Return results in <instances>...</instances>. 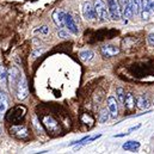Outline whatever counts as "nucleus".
<instances>
[{"label":"nucleus","mask_w":154,"mask_h":154,"mask_svg":"<svg viewBox=\"0 0 154 154\" xmlns=\"http://www.w3.org/2000/svg\"><path fill=\"white\" fill-rule=\"evenodd\" d=\"M93 7L96 12V17L100 22H106L109 19V8L106 7L103 0H93Z\"/></svg>","instance_id":"nucleus-1"},{"label":"nucleus","mask_w":154,"mask_h":154,"mask_svg":"<svg viewBox=\"0 0 154 154\" xmlns=\"http://www.w3.org/2000/svg\"><path fill=\"white\" fill-rule=\"evenodd\" d=\"M16 93H17V98L19 100H24L28 98L29 96V87H28V80L24 74H22L20 80L17 85V88H16Z\"/></svg>","instance_id":"nucleus-2"},{"label":"nucleus","mask_w":154,"mask_h":154,"mask_svg":"<svg viewBox=\"0 0 154 154\" xmlns=\"http://www.w3.org/2000/svg\"><path fill=\"white\" fill-rule=\"evenodd\" d=\"M10 135H12L19 140H25L29 137V130L23 124H13L10 128Z\"/></svg>","instance_id":"nucleus-3"},{"label":"nucleus","mask_w":154,"mask_h":154,"mask_svg":"<svg viewBox=\"0 0 154 154\" xmlns=\"http://www.w3.org/2000/svg\"><path fill=\"white\" fill-rule=\"evenodd\" d=\"M25 114H26V109L24 106H16L8 112L6 118L8 121H11L12 123H18V122H20V119L24 118Z\"/></svg>","instance_id":"nucleus-4"},{"label":"nucleus","mask_w":154,"mask_h":154,"mask_svg":"<svg viewBox=\"0 0 154 154\" xmlns=\"http://www.w3.org/2000/svg\"><path fill=\"white\" fill-rule=\"evenodd\" d=\"M108 8H109V14L111 19L114 20H119L121 19V7L118 0H108Z\"/></svg>","instance_id":"nucleus-5"},{"label":"nucleus","mask_w":154,"mask_h":154,"mask_svg":"<svg viewBox=\"0 0 154 154\" xmlns=\"http://www.w3.org/2000/svg\"><path fill=\"white\" fill-rule=\"evenodd\" d=\"M43 124H44L47 131H49L51 134H60V125L51 116H45L43 119Z\"/></svg>","instance_id":"nucleus-6"},{"label":"nucleus","mask_w":154,"mask_h":154,"mask_svg":"<svg viewBox=\"0 0 154 154\" xmlns=\"http://www.w3.org/2000/svg\"><path fill=\"white\" fill-rule=\"evenodd\" d=\"M7 77H8V80H10L11 87L17 88V85H18V82H19V80H20V77H22L19 69H18L17 67H11L10 72L7 73Z\"/></svg>","instance_id":"nucleus-7"},{"label":"nucleus","mask_w":154,"mask_h":154,"mask_svg":"<svg viewBox=\"0 0 154 154\" xmlns=\"http://www.w3.org/2000/svg\"><path fill=\"white\" fill-rule=\"evenodd\" d=\"M100 53L104 57H112V56H116L119 53V48L117 45L106 44V45H103L100 48Z\"/></svg>","instance_id":"nucleus-8"},{"label":"nucleus","mask_w":154,"mask_h":154,"mask_svg":"<svg viewBox=\"0 0 154 154\" xmlns=\"http://www.w3.org/2000/svg\"><path fill=\"white\" fill-rule=\"evenodd\" d=\"M106 105H108V109H109V112H110V117L115 119L118 115V103H117L115 97H112V96L108 97Z\"/></svg>","instance_id":"nucleus-9"},{"label":"nucleus","mask_w":154,"mask_h":154,"mask_svg":"<svg viewBox=\"0 0 154 154\" xmlns=\"http://www.w3.org/2000/svg\"><path fill=\"white\" fill-rule=\"evenodd\" d=\"M81 11H82V16H84L85 19H88V20H90V19H93V18L96 17L94 7H93V5H92L91 2H88V1H85V2L82 4Z\"/></svg>","instance_id":"nucleus-10"},{"label":"nucleus","mask_w":154,"mask_h":154,"mask_svg":"<svg viewBox=\"0 0 154 154\" xmlns=\"http://www.w3.org/2000/svg\"><path fill=\"white\" fill-rule=\"evenodd\" d=\"M63 19H65V25L68 28V31H71L73 35H78L79 34V29H78L74 19L72 18V16L69 13H65L63 14Z\"/></svg>","instance_id":"nucleus-11"},{"label":"nucleus","mask_w":154,"mask_h":154,"mask_svg":"<svg viewBox=\"0 0 154 154\" xmlns=\"http://www.w3.org/2000/svg\"><path fill=\"white\" fill-rule=\"evenodd\" d=\"M63 14H65V12H63V11H61V10H59V8L54 10V11H53V14H51V18H53V20H54L55 25H56L57 28H60V29H62V28L65 26Z\"/></svg>","instance_id":"nucleus-12"},{"label":"nucleus","mask_w":154,"mask_h":154,"mask_svg":"<svg viewBox=\"0 0 154 154\" xmlns=\"http://www.w3.org/2000/svg\"><path fill=\"white\" fill-rule=\"evenodd\" d=\"M119 2V7H121V12L125 18H131L133 10H131V5H130V0H118Z\"/></svg>","instance_id":"nucleus-13"},{"label":"nucleus","mask_w":154,"mask_h":154,"mask_svg":"<svg viewBox=\"0 0 154 154\" xmlns=\"http://www.w3.org/2000/svg\"><path fill=\"white\" fill-rule=\"evenodd\" d=\"M8 108V98L5 91L0 90V117L5 116V112Z\"/></svg>","instance_id":"nucleus-14"},{"label":"nucleus","mask_w":154,"mask_h":154,"mask_svg":"<svg viewBox=\"0 0 154 154\" xmlns=\"http://www.w3.org/2000/svg\"><path fill=\"white\" fill-rule=\"evenodd\" d=\"M135 103H136V99H135L134 94H133L131 92L127 93V94H125V98H124V103H123L124 106H125V109L129 110V111H131V110L135 108Z\"/></svg>","instance_id":"nucleus-15"},{"label":"nucleus","mask_w":154,"mask_h":154,"mask_svg":"<svg viewBox=\"0 0 154 154\" xmlns=\"http://www.w3.org/2000/svg\"><path fill=\"white\" fill-rule=\"evenodd\" d=\"M93 56H94V54H93L92 50H82V51H80V54H79L80 60L84 61V62H90V61L93 59Z\"/></svg>","instance_id":"nucleus-16"},{"label":"nucleus","mask_w":154,"mask_h":154,"mask_svg":"<svg viewBox=\"0 0 154 154\" xmlns=\"http://www.w3.org/2000/svg\"><path fill=\"white\" fill-rule=\"evenodd\" d=\"M122 148L124 151H136L140 148V142L137 141H127L125 143H123Z\"/></svg>","instance_id":"nucleus-17"},{"label":"nucleus","mask_w":154,"mask_h":154,"mask_svg":"<svg viewBox=\"0 0 154 154\" xmlns=\"http://www.w3.org/2000/svg\"><path fill=\"white\" fill-rule=\"evenodd\" d=\"M136 106H137L139 109H141V110L148 108V99H147L143 94L139 96V97L136 98Z\"/></svg>","instance_id":"nucleus-18"},{"label":"nucleus","mask_w":154,"mask_h":154,"mask_svg":"<svg viewBox=\"0 0 154 154\" xmlns=\"http://www.w3.org/2000/svg\"><path fill=\"white\" fill-rule=\"evenodd\" d=\"M130 5H131V10H133V13L135 16L137 14H141V0H130Z\"/></svg>","instance_id":"nucleus-19"},{"label":"nucleus","mask_w":154,"mask_h":154,"mask_svg":"<svg viewBox=\"0 0 154 154\" xmlns=\"http://www.w3.org/2000/svg\"><path fill=\"white\" fill-rule=\"evenodd\" d=\"M109 118H110L109 109H103V110L100 111V115H99V122H100V123H106Z\"/></svg>","instance_id":"nucleus-20"},{"label":"nucleus","mask_w":154,"mask_h":154,"mask_svg":"<svg viewBox=\"0 0 154 154\" xmlns=\"http://www.w3.org/2000/svg\"><path fill=\"white\" fill-rule=\"evenodd\" d=\"M116 97H117V99H118L119 103H124L125 92H124V90H123L122 87H118V88L116 90Z\"/></svg>","instance_id":"nucleus-21"},{"label":"nucleus","mask_w":154,"mask_h":154,"mask_svg":"<svg viewBox=\"0 0 154 154\" xmlns=\"http://www.w3.org/2000/svg\"><path fill=\"white\" fill-rule=\"evenodd\" d=\"M7 78V72L2 65H0V85H5Z\"/></svg>","instance_id":"nucleus-22"},{"label":"nucleus","mask_w":154,"mask_h":154,"mask_svg":"<svg viewBox=\"0 0 154 154\" xmlns=\"http://www.w3.org/2000/svg\"><path fill=\"white\" fill-rule=\"evenodd\" d=\"M151 1L152 0H141V8H142V11H149L148 7H149Z\"/></svg>","instance_id":"nucleus-23"},{"label":"nucleus","mask_w":154,"mask_h":154,"mask_svg":"<svg viewBox=\"0 0 154 154\" xmlns=\"http://www.w3.org/2000/svg\"><path fill=\"white\" fill-rule=\"evenodd\" d=\"M81 121H82L84 123H86V124H87V122H90L91 124L93 123V118H92L90 115H87V114H84V115H82V117H81Z\"/></svg>","instance_id":"nucleus-24"},{"label":"nucleus","mask_w":154,"mask_h":154,"mask_svg":"<svg viewBox=\"0 0 154 154\" xmlns=\"http://www.w3.org/2000/svg\"><path fill=\"white\" fill-rule=\"evenodd\" d=\"M147 41H148V43H149L151 45H153L154 47V32H152V34H149V35H148Z\"/></svg>","instance_id":"nucleus-25"},{"label":"nucleus","mask_w":154,"mask_h":154,"mask_svg":"<svg viewBox=\"0 0 154 154\" xmlns=\"http://www.w3.org/2000/svg\"><path fill=\"white\" fill-rule=\"evenodd\" d=\"M37 31H38V32H42V34H48V32H49V28H48V26H42V28L37 29Z\"/></svg>","instance_id":"nucleus-26"},{"label":"nucleus","mask_w":154,"mask_h":154,"mask_svg":"<svg viewBox=\"0 0 154 154\" xmlns=\"http://www.w3.org/2000/svg\"><path fill=\"white\" fill-rule=\"evenodd\" d=\"M59 37H61V38H67V37H68V34L65 32L63 30H60V31H59Z\"/></svg>","instance_id":"nucleus-27"},{"label":"nucleus","mask_w":154,"mask_h":154,"mask_svg":"<svg viewBox=\"0 0 154 154\" xmlns=\"http://www.w3.org/2000/svg\"><path fill=\"white\" fill-rule=\"evenodd\" d=\"M140 127H141V125H140V124H137V125H135V127H131V128H129V130H128V131H129V133H131V131H134V130L139 129Z\"/></svg>","instance_id":"nucleus-28"},{"label":"nucleus","mask_w":154,"mask_h":154,"mask_svg":"<svg viewBox=\"0 0 154 154\" xmlns=\"http://www.w3.org/2000/svg\"><path fill=\"white\" fill-rule=\"evenodd\" d=\"M148 10H149V12H151V13H153V12H154V1H153V2L151 1V4H149V7H148Z\"/></svg>","instance_id":"nucleus-29"},{"label":"nucleus","mask_w":154,"mask_h":154,"mask_svg":"<svg viewBox=\"0 0 154 154\" xmlns=\"http://www.w3.org/2000/svg\"><path fill=\"white\" fill-rule=\"evenodd\" d=\"M129 134V131L128 133H123V134H118V135H115L114 137H123V136H127Z\"/></svg>","instance_id":"nucleus-30"}]
</instances>
